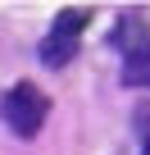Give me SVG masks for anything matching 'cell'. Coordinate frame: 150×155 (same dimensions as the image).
Returning <instances> with one entry per match:
<instances>
[{
    "instance_id": "277c9868",
    "label": "cell",
    "mask_w": 150,
    "mask_h": 155,
    "mask_svg": "<svg viewBox=\"0 0 150 155\" xmlns=\"http://www.w3.org/2000/svg\"><path fill=\"white\" fill-rule=\"evenodd\" d=\"M78 46H82V41H68V37H46L37 55H41V64H50V68H64L73 55H78Z\"/></svg>"
},
{
    "instance_id": "7a4b0ae2",
    "label": "cell",
    "mask_w": 150,
    "mask_h": 155,
    "mask_svg": "<svg viewBox=\"0 0 150 155\" xmlns=\"http://www.w3.org/2000/svg\"><path fill=\"white\" fill-rule=\"evenodd\" d=\"M123 82L127 87H150V41L123 55Z\"/></svg>"
},
{
    "instance_id": "5b68a950",
    "label": "cell",
    "mask_w": 150,
    "mask_h": 155,
    "mask_svg": "<svg viewBox=\"0 0 150 155\" xmlns=\"http://www.w3.org/2000/svg\"><path fill=\"white\" fill-rule=\"evenodd\" d=\"M145 155H150V141H145Z\"/></svg>"
},
{
    "instance_id": "6da1fadb",
    "label": "cell",
    "mask_w": 150,
    "mask_h": 155,
    "mask_svg": "<svg viewBox=\"0 0 150 155\" xmlns=\"http://www.w3.org/2000/svg\"><path fill=\"white\" fill-rule=\"evenodd\" d=\"M46 110H50V101L41 96V87H37V82H14L5 96H0V119H5V128H9V132H18L23 141H32V137L41 132Z\"/></svg>"
},
{
    "instance_id": "3957f363",
    "label": "cell",
    "mask_w": 150,
    "mask_h": 155,
    "mask_svg": "<svg viewBox=\"0 0 150 155\" xmlns=\"http://www.w3.org/2000/svg\"><path fill=\"white\" fill-rule=\"evenodd\" d=\"M91 23V9H59L50 23V37H68V41H82V28Z\"/></svg>"
}]
</instances>
